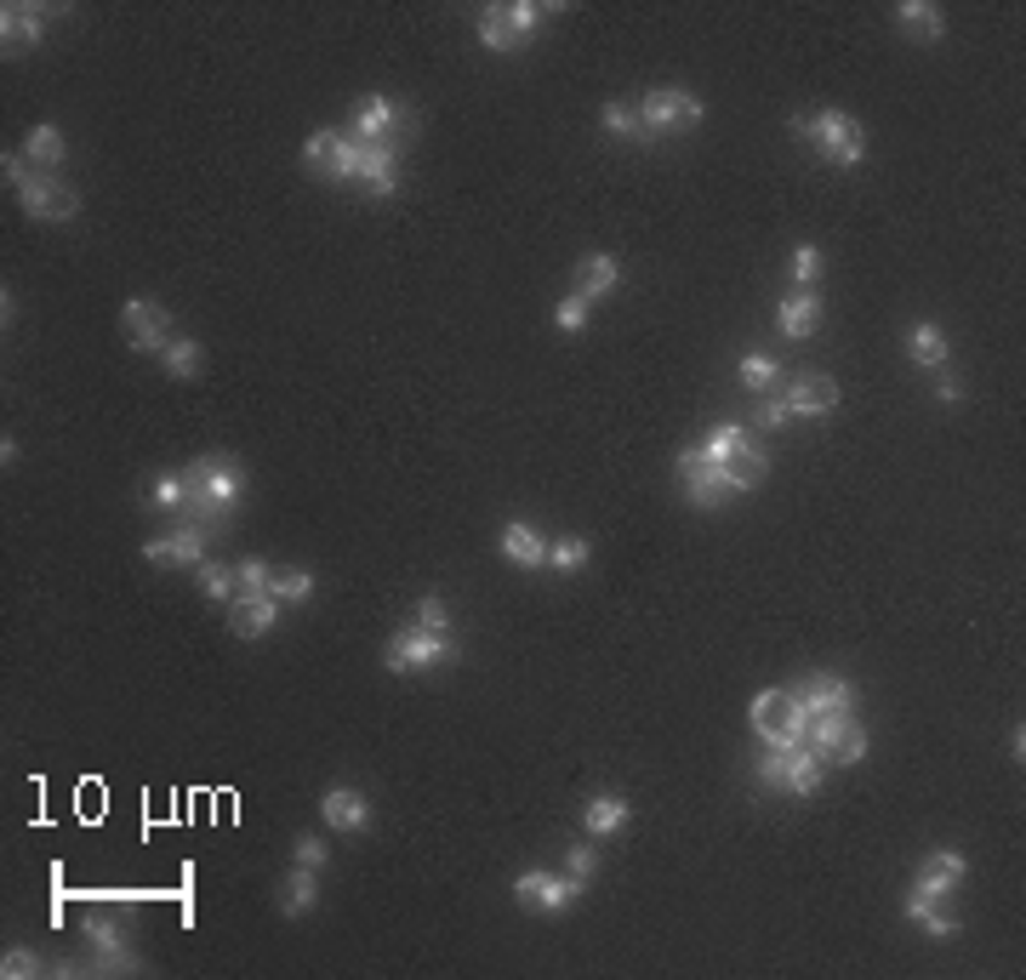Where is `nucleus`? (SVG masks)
<instances>
[{
    "mask_svg": "<svg viewBox=\"0 0 1026 980\" xmlns=\"http://www.w3.org/2000/svg\"><path fill=\"white\" fill-rule=\"evenodd\" d=\"M553 325H560V331H582L588 325V302L582 297H565L560 308H553Z\"/></svg>",
    "mask_w": 1026,
    "mask_h": 980,
    "instance_id": "obj_47",
    "label": "nucleus"
},
{
    "mask_svg": "<svg viewBox=\"0 0 1026 980\" xmlns=\"http://www.w3.org/2000/svg\"><path fill=\"white\" fill-rule=\"evenodd\" d=\"M126 918V912H120ZM120 918H108V912H86V924H80V934H86V946L98 952V964H86L92 975H131L138 969V957H131L126 946V924Z\"/></svg>",
    "mask_w": 1026,
    "mask_h": 980,
    "instance_id": "obj_6",
    "label": "nucleus"
},
{
    "mask_svg": "<svg viewBox=\"0 0 1026 980\" xmlns=\"http://www.w3.org/2000/svg\"><path fill=\"white\" fill-rule=\"evenodd\" d=\"M548 12H553V7H537V0H513V7H508V24L530 40V29H537V17H548Z\"/></svg>",
    "mask_w": 1026,
    "mask_h": 980,
    "instance_id": "obj_46",
    "label": "nucleus"
},
{
    "mask_svg": "<svg viewBox=\"0 0 1026 980\" xmlns=\"http://www.w3.org/2000/svg\"><path fill=\"white\" fill-rule=\"evenodd\" d=\"M593 866H599V855H593V843H576V850H565V878H570L576 889H588V878H593Z\"/></svg>",
    "mask_w": 1026,
    "mask_h": 980,
    "instance_id": "obj_41",
    "label": "nucleus"
},
{
    "mask_svg": "<svg viewBox=\"0 0 1026 980\" xmlns=\"http://www.w3.org/2000/svg\"><path fill=\"white\" fill-rule=\"evenodd\" d=\"M833 405H838V383H833V376H821V371L793 376V388H787V411L793 416H828Z\"/></svg>",
    "mask_w": 1026,
    "mask_h": 980,
    "instance_id": "obj_13",
    "label": "nucleus"
},
{
    "mask_svg": "<svg viewBox=\"0 0 1026 980\" xmlns=\"http://www.w3.org/2000/svg\"><path fill=\"white\" fill-rule=\"evenodd\" d=\"M194 576H200V593H206V598H217V605H222V598H234V588H240L229 565H200Z\"/></svg>",
    "mask_w": 1026,
    "mask_h": 980,
    "instance_id": "obj_38",
    "label": "nucleus"
},
{
    "mask_svg": "<svg viewBox=\"0 0 1026 980\" xmlns=\"http://www.w3.org/2000/svg\"><path fill=\"white\" fill-rule=\"evenodd\" d=\"M639 120H644V131H651V138H656V131H684V126L702 120V98L679 92V86H662V92L644 98Z\"/></svg>",
    "mask_w": 1026,
    "mask_h": 980,
    "instance_id": "obj_8",
    "label": "nucleus"
},
{
    "mask_svg": "<svg viewBox=\"0 0 1026 980\" xmlns=\"http://www.w3.org/2000/svg\"><path fill=\"white\" fill-rule=\"evenodd\" d=\"M269 593L280 598V605H303V598L315 593V576H308V570H274Z\"/></svg>",
    "mask_w": 1026,
    "mask_h": 980,
    "instance_id": "obj_34",
    "label": "nucleus"
},
{
    "mask_svg": "<svg viewBox=\"0 0 1026 980\" xmlns=\"http://www.w3.org/2000/svg\"><path fill=\"white\" fill-rule=\"evenodd\" d=\"M964 873H970V861L958 855V850H935V855H924V873H919V884L907 889V918H924V912L941 901V895H952L958 884H964Z\"/></svg>",
    "mask_w": 1026,
    "mask_h": 980,
    "instance_id": "obj_4",
    "label": "nucleus"
},
{
    "mask_svg": "<svg viewBox=\"0 0 1026 980\" xmlns=\"http://www.w3.org/2000/svg\"><path fill=\"white\" fill-rule=\"evenodd\" d=\"M907 360L912 365H947V337L935 325H912L907 331Z\"/></svg>",
    "mask_w": 1026,
    "mask_h": 980,
    "instance_id": "obj_29",
    "label": "nucleus"
},
{
    "mask_svg": "<svg viewBox=\"0 0 1026 980\" xmlns=\"http://www.w3.org/2000/svg\"><path fill=\"white\" fill-rule=\"evenodd\" d=\"M599 126H605L611 138H621V143H651V131H644L639 108H628V103H605V115H599Z\"/></svg>",
    "mask_w": 1026,
    "mask_h": 980,
    "instance_id": "obj_30",
    "label": "nucleus"
},
{
    "mask_svg": "<svg viewBox=\"0 0 1026 980\" xmlns=\"http://www.w3.org/2000/svg\"><path fill=\"white\" fill-rule=\"evenodd\" d=\"M149 502L154 507H171V514H183L189 507V474H161L149 485Z\"/></svg>",
    "mask_w": 1026,
    "mask_h": 980,
    "instance_id": "obj_33",
    "label": "nucleus"
},
{
    "mask_svg": "<svg viewBox=\"0 0 1026 980\" xmlns=\"http://www.w3.org/2000/svg\"><path fill=\"white\" fill-rule=\"evenodd\" d=\"M411 628H422V633H445V628H451V616H445V605H439V598H416V610H411Z\"/></svg>",
    "mask_w": 1026,
    "mask_h": 980,
    "instance_id": "obj_43",
    "label": "nucleus"
},
{
    "mask_svg": "<svg viewBox=\"0 0 1026 980\" xmlns=\"http://www.w3.org/2000/svg\"><path fill=\"white\" fill-rule=\"evenodd\" d=\"M502 559H513V565H520V570H542L548 565V542H542V530H530V525H520V519H513V525H502Z\"/></svg>",
    "mask_w": 1026,
    "mask_h": 980,
    "instance_id": "obj_18",
    "label": "nucleus"
},
{
    "mask_svg": "<svg viewBox=\"0 0 1026 980\" xmlns=\"http://www.w3.org/2000/svg\"><path fill=\"white\" fill-rule=\"evenodd\" d=\"M798 701H805L810 719H816V712H856V689H850V679H838V673H810V684L798 689Z\"/></svg>",
    "mask_w": 1026,
    "mask_h": 980,
    "instance_id": "obj_15",
    "label": "nucleus"
},
{
    "mask_svg": "<svg viewBox=\"0 0 1026 980\" xmlns=\"http://www.w3.org/2000/svg\"><path fill=\"white\" fill-rule=\"evenodd\" d=\"M775 325H782V337H810V331L821 325V297L816 292H798V297H787L782 302V314H775Z\"/></svg>",
    "mask_w": 1026,
    "mask_h": 980,
    "instance_id": "obj_21",
    "label": "nucleus"
},
{
    "mask_svg": "<svg viewBox=\"0 0 1026 980\" xmlns=\"http://www.w3.org/2000/svg\"><path fill=\"white\" fill-rule=\"evenodd\" d=\"M593 559V542L588 537H560V542H548V565L553 570H582Z\"/></svg>",
    "mask_w": 1026,
    "mask_h": 980,
    "instance_id": "obj_32",
    "label": "nucleus"
},
{
    "mask_svg": "<svg viewBox=\"0 0 1026 980\" xmlns=\"http://www.w3.org/2000/svg\"><path fill=\"white\" fill-rule=\"evenodd\" d=\"M919 924H924L929 934H958V918H952V912H941V906H929Z\"/></svg>",
    "mask_w": 1026,
    "mask_h": 980,
    "instance_id": "obj_51",
    "label": "nucleus"
},
{
    "mask_svg": "<svg viewBox=\"0 0 1026 980\" xmlns=\"http://www.w3.org/2000/svg\"><path fill=\"white\" fill-rule=\"evenodd\" d=\"M315 901H320V873H315V866H297V873L285 878V889H280L285 918H303V912H315Z\"/></svg>",
    "mask_w": 1026,
    "mask_h": 980,
    "instance_id": "obj_22",
    "label": "nucleus"
},
{
    "mask_svg": "<svg viewBox=\"0 0 1026 980\" xmlns=\"http://www.w3.org/2000/svg\"><path fill=\"white\" fill-rule=\"evenodd\" d=\"M753 730L765 747H798L810 730V712L798 701V689H765L753 696Z\"/></svg>",
    "mask_w": 1026,
    "mask_h": 980,
    "instance_id": "obj_3",
    "label": "nucleus"
},
{
    "mask_svg": "<svg viewBox=\"0 0 1026 980\" xmlns=\"http://www.w3.org/2000/svg\"><path fill=\"white\" fill-rule=\"evenodd\" d=\"M325 861H331V850H325V843H320L315 833H308V838H297V866H315V873H320Z\"/></svg>",
    "mask_w": 1026,
    "mask_h": 980,
    "instance_id": "obj_48",
    "label": "nucleus"
},
{
    "mask_svg": "<svg viewBox=\"0 0 1026 980\" xmlns=\"http://www.w3.org/2000/svg\"><path fill=\"white\" fill-rule=\"evenodd\" d=\"M787 131H793V138H805V143H816L833 166H861V154H867L861 126L844 115V108H828V115H816V120L798 115V120H787Z\"/></svg>",
    "mask_w": 1026,
    "mask_h": 980,
    "instance_id": "obj_2",
    "label": "nucleus"
},
{
    "mask_svg": "<svg viewBox=\"0 0 1026 980\" xmlns=\"http://www.w3.org/2000/svg\"><path fill=\"white\" fill-rule=\"evenodd\" d=\"M793 280L798 285H816L821 280V245H798V252H793Z\"/></svg>",
    "mask_w": 1026,
    "mask_h": 980,
    "instance_id": "obj_44",
    "label": "nucleus"
},
{
    "mask_svg": "<svg viewBox=\"0 0 1026 980\" xmlns=\"http://www.w3.org/2000/svg\"><path fill=\"white\" fill-rule=\"evenodd\" d=\"M935 399H941V405H958V399H964V383H958V376H941V388H935Z\"/></svg>",
    "mask_w": 1026,
    "mask_h": 980,
    "instance_id": "obj_52",
    "label": "nucleus"
},
{
    "mask_svg": "<svg viewBox=\"0 0 1026 980\" xmlns=\"http://www.w3.org/2000/svg\"><path fill=\"white\" fill-rule=\"evenodd\" d=\"M758 787H765V792H787V747H770V759L758 764Z\"/></svg>",
    "mask_w": 1026,
    "mask_h": 980,
    "instance_id": "obj_42",
    "label": "nucleus"
},
{
    "mask_svg": "<svg viewBox=\"0 0 1026 980\" xmlns=\"http://www.w3.org/2000/svg\"><path fill=\"white\" fill-rule=\"evenodd\" d=\"M17 199H24V211L40 217V222H69V217H80V194L63 189L57 177H47V171H35L29 183L17 189Z\"/></svg>",
    "mask_w": 1026,
    "mask_h": 980,
    "instance_id": "obj_9",
    "label": "nucleus"
},
{
    "mask_svg": "<svg viewBox=\"0 0 1026 980\" xmlns=\"http://www.w3.org/2000/svg\"><path fill=\"white\" fill-rule=\"evenodd\" d=\"M479 47H485V52H520V47H525V35L508 24V7H485V17H479Z\"/></svg>",
    "mask_w": 1026,
    "mask_h": 980,
    "instance_id": "obj_23",
    "label": "nucleus"
},
{
    "mask_svg": "<svg viewBox=\"0 0 1026 980\" xmlns=\"http://www.w3.org/2000/svg\"><path fill=\"white\" fill-rule=\"evenodd\" d=\"M861 759H867V730L850 719V730H844V742L833 752V764H861Z\"/></svg>",
    "mask_w": 1026,
    "mask_h": 980,
    "instance_id": "obj_45",
    "label": "nucleus"
},
{
    "mask_svg": "<svg viewBox=\"0 0 1026 980\" xmlns=\"http://www.w3.org/2000/svg\"><path fill=\"white\" fill-rule=\"evenodd\" d=\"M765 474H770V462H765V456H758V451H753V439H747V444H742V451H735V456L724 462V479H730L735 490H753V485H758V479H765Z\"/></svg>",
    "mask_w": 1026,
    "mask_h": 980,
    "instance_id": "obj_31",
    "label": "nucleus"
},
{
    "mask_svg": "<svg viewBox=\"0 0 1026 980\" xmlns=\"http://www.w3.org/2000/svg\"><path fill=\"white\" fill-rule=\"evenodd\" d=\"M457 661V644L451 633H422V628H406L388 639V673H428V667H445Z\"/></svg>",
    "mask_w": 1026,
    "mask_h": 980,
    "instance_id": "obj_5",
    "label": "nucleus"
},
{
    "mask_svg": "<svg viewBox=\"0 0 1026 980\" xmlns=\"http://www.w3.org/2000/svg\"><path fill=\"white\" fill-rule=\"evenodd\" d=\"M161 360H166V371H171V376H194L206 353H200V343H194V337H177V343L161 353Z\"/></svg>",
    "mask_w": 1026,
    "mask_h": 980,
    "instance_id": "obj_37",
    "label": "nucleus"
},
{
    "mask_svg": "<svg viewBox=\"0 0 1026 980\" xmlns=\"http://www.w3.org/2000/svg\"><path fill=\"white\" fill-rule=\"evenodd\" d=\"M679 479H684V497L696 502V507H713V502L735 497V485L724 479V467H713L702 451H679Z\"/></svg>",
    "mask_w": 1026,
    "mask_h": 980,
    "instance_id": "obj_10",
    "label": "nucleus"
},
{
    "mask_svg": "<svg viewBox=\"0 0 1026 980\" xmlns=\"http://www.w3.org/2000/svg\"><path fill=\"white\" fill-rule=\"evenodd\" d=\"M274 616H280V598L274 593L234 598V605H229V628H234V639H262V633L274 628Z\"/></svg>",
    "mask_w": 1026,
    "mask_h": 980,
    "instance_id": "obj_17",
    "label": "nucleus"
},
{
    "mask_svg": "<svg viewBox=\"0 0 1026 980\" xmlns=\"http://www.w3.org/2000/svg\"><path fill=\"white\" fill-rule=\"evenodd\" d=\"M0 177H7V183H12V189H24V183H29V177H35V171H29L24 160H17V154H0Z\"/></svg>",
    "mask_w": 1026,
    "mask_h": 980,
    "instance_id": "obj_50",
    "label": "nucleus"
},
{
    "mask_svg": "<svg viewBox=\"0 0 1026 980\" xmlns=\"http://www.w3.org/2000/svg\"><path fill=\"white\" fill-rule=\"evenodd\" d=\"M47 17H52V7H29V0H17V7H7V12H0V35H7V57L29 52V47H40V35H47Z\"/></svg>",
    "mask_w": 1026,
    "mask_h": 980,
    "instance_id": "obj_12",
    "label": "nucleus"
},
{
    "mask_svg": "<svg viewBox=\"0 0 1026 980\" xmlns=\"http://www.w3.org/2000/svg\"><path fill=\"white\" fill-rule=\"evenodd\" d=\"M896 17L912 29V40H924V47H935V40H941V7H929V0H901Z\"/></svg>",
    "mask_w": 1026,
    "mask_h": 980,
    "instance_id": "obj_24",
    "label": "nucleus"
},
{
    "mask_svg": "<svg viewBox=\"0 0 1026 980\" xmlns=\"http://www.w3.org/2000/svg\"><path fill=\"white\" fill-rule=\"evenodd\" d=\"M775 376H782V365H775L770 353H747L742 360V388H753V394H770Z\"/></svg>",
    "mask_w": 1026,
    "mask_h": 980,
    "instance_id": "obj_36",
    "label": "nucleus"
},
{
    "mask_svg": "<svg viewBox=\"0 0 1026 980\" xmlns=\"http://www.w3.org/2000/svg\"><path fill=\"white\" fill-rule=\"evenodd\" d=\"M582 821H588V833H593V838H611V833H621V827H628V798H616V792L593 798Z\"/></svg>",
    "mask_w": 1026,
    "mask_h": 980,
    "instance_id": "obj_26",
    "label": "nucleus"
},
{
    "mask_svg": "<svg viewBox=\"0 0 1026 980\" xmlns=\"http://www.w3.org/2000/svg\"><path fill=\"white\" fill-rule=\"evenodd\" d=\"M0 975L7 980H35V975H47V964H40L29 946H12L7 957H0Z\"/></svg>",
    "mask_w": 1026,
    "mask_h": 980,
    "instance_id": "obj_39",
    "label": "nucleus"
},
{
    "mask_svg": "<svg viewBox=\"0 0 1026 980\" xmlns=\"http://www.w3.org/2000/svg\"><path fill=\"white\" fill-rule=\"evenodd\" d=\"M616 280H621L616 257L593 252V257H582V269H576V297H582V302H599V297L616 292Z\"/></svg>",
    "mask_w": 1026,
    "mask_h": 980,
    "instance_id": "obj_20",
    "label": "nucleus"
},
{
    "mask_svg": "<svg viewBox=\"0 0 1026 980\" xmlns=\"http://www.w3.org/2000/svg\"><path fill=\"white\" fill-rule=\"evenodd\" d=\"M411 115L399 103H388V98H365L360 103V115H354V131H360V143H388V131L394 126H406Z\"/></svg>",
    "mask_w": 1026,
    "mask_h": 980,
    "instance_id": "obj_19",
    "label": "nucleus"
},
{
    "mask_svg": "<svg viewBox=\"0 0 1026 980\" xmlns=\"http://www.w3.org/2000/svg\"><path fill=\"white\" fill-rule=\"evenodd\" d=\"M63 154H69V143H63V131H57V126H35V131H29V166L57 171V166H63Z\"/></svg>",
    "mask_w": 1026,
    "mask_h": 980,
    "instance_id": "obj_28",
    "label": "nucleus"
},
{
    "mask_svg": "<svg viewBox=\"0 0 1026 980\" xmlns=\"http://www.w3.org/2000/svg\"><path fill=\"white\" fill-rule=\"evenodd\" d=\"M120 325H126V343L138 348V353H166L171 348V314L161 302H143V297H131L120 308Z\"/></svg>",
    "mask_w": 1026,
    "mask_h": 980,
    "instance_id": "obj_7",
    "label": "nucleus"
},
{
    "mask_svg": "<svg viewBox=\"0 0 1026 980\" xmlns=\"http://www.w3.org/2000/svg\"><path fill=\"white\" fill-rule=\"evenodd\" d=\"M234 582H240V598H257V593H269V582H274V570L262 565V559H245V565L234 570Z\"/></svg>",
    "mask_w": 1026,
    "mask_h": 980,
    "instance_id": "obj_40",
    "label": "nucleus"
},
{
    "mask_svg": "<svg viewBox=\"0 0 1026 980\" xmlns=\"http://www.w3.org/2000/svg\"><path fill=\"white\" fill-rule=\"evenodd\" d=\"M337 160H343V138L337 131H315V138L303 143V166L315 177H337Z\"/></svg>",
    "mask_w": 1026,
    "mask_h": 980,
    "instance_id": "obj_27",
    "label": "nucleus"
},
{
    "mask_svg": "<svg viewBox=\"0 0 1026 980\" xmlns=\"http://www.w3.org/2000/svg\"><path fill=\"white\" fill-rule=\"evenodd\" d=\"M320 815H325L337 833H365V827H371V798L354 792V787H331V792L320 798Z\"/></svg>",
    "mask_w": 1026,
    "mask_h": 980,
    "instance_id": "obj_16",
    "label": "nucleus"
},
{
    "mask_svg": "<svg viewBox=\"0 0 1026 980\" xmlns=\"http://www.w3.org/2000/svg\"><path fill=\"white\" fill-rule=\"evenodd\" d=\"M17 456H24V451H17V439H12V434H7V439H0V462H7V467H12V462H17Z\"/></svg>",
    "mask_w": 1026,
    "mask_h": 980,
    "instance_id": "obj_54",
    "label": "nucleus"
},
{
    "mask_svg": "<svg viewBox=\"0 0 1026 980\" xmlns=\"http://www.w3.org/2000/svg\"><path fill=\"white\" fill-rule=\"evenodd\" d=\"M189 474V525H229V514L240 507L245 497V474L234 462H222V456H206V462H194L183 467Z\"/></svg>",
    "mask_w": 1026,
    "mask_h": 980,
    "instance_id": "obj_1",
    "label": "nucleus"
},
{
    "mask_svg": "<svg viewBox=\"0 0 1026 980\" xmlns=\"http://www.w3.org/2000/svg\"><path fill=\"white\" fill-rule=\"evenodd\" d=\"M821 770H828V764H821V759H816V752H810L805 742H798V747H787V792H798V798H805V792H816V787H821Z\"/></svg>",
    "mask_w": 1026,
    "mask_h": 980,
    "instance_id": "obj_25",
    "label": "nucleus"
},
{
    "mask_svg": "<svg viewBox=\"0 0 1026 980\" xmlns=\"http://www.w3.org/2000/svg\"><path fill=\"white\" fill-rule=\"evenodd\" d=\"M793 411H787V399H765V405H758V428H782Z\"/></svg>",
    "mask_w": 1026,
    "mask_h": 980,
    "instance_id": "obj_49",
    "label": "nucleus"
},
{
    "mask_svg": "<svg viewBox=\"0 0 1026 980\" xmlns=\"http://www.w3.org/2000/svg\"><path fill=\"white\" fill-rule=\"evenodd\" d=\"M206 525H177L171 537H154L149 547H143V559L149 565H183V570H200L206 559Z\"/></svg>",
    "mask_w": 1026,
    "mask_h": 980,
    "instance_id": "obj_11",
    "label": "nucleus"
},
{
    "mask_svg": "<svg viewBox=\"0 0 1026 980\" xmlns=\"http://www.w3.org/2000/svg\"><path fill=\"white\" fill-rule=\"evenodd\" d=\"M371 189V199H388L394 189H399V171H388V177H376V183H365Z\"/></svg>",
    "mask_w": 1026,
    "mask_h": 980,
    "instance_id": "obj_53",
    "label": "nucleus"
},
{
    "mask_svg": "<svg viewBox=\"0 0 1026 980\" xmlns=\"http://www.w3.org/2000/svg\"><path fill=\"white\" fill-rule=\"evenodd\" d=\"M513 895L530 901L537 912H565L576 895H582V889H576L570 878H553V873H525L520 884H513Z\"/></svg>",
    "mask_w": 1026,
    "mask_h": 980,
    "instance_id": "obj_14",
    "label": "nucleus"
},
{
    "mask_svg": "<svg viewBox=\"0 0 1026 980\" xmlns=\"http://www.w3.org/2000/svg\"><path fill=\"white\" fill-rule=\"evenodd\" d=\"M742 444H747V434L742 428H735V422H724V428H713V439L702 444V456L713 462V467H724L735 451H742Z\"/></svg>",
    "mask_w": 1026,
    "mask_h": 980,
    "instance_id": "obj_35",
    "label": "nucleus"
}]
</instances>
